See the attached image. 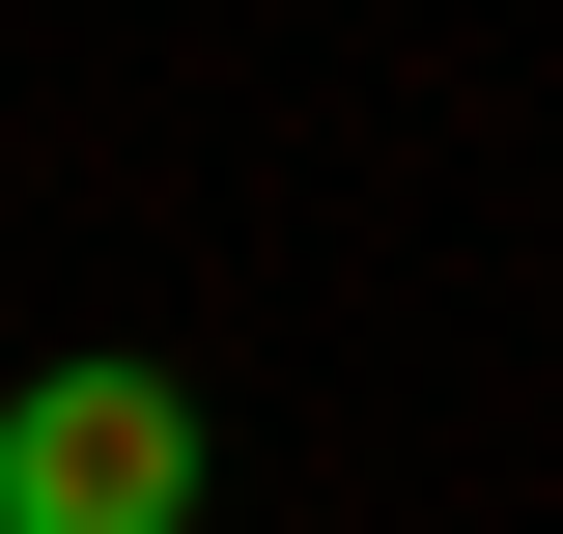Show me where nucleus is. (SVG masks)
Instances as JSON below:
<instances>
[{
	"label": "nucleus",
	"instance_id": "nucleus-1",
	"mask_svg": "<svg viewBox=\"0 0 563 534\" xmlns=\"http://www.w3.org/2000/svg\"><path fill=\"white\" fill-rule=\"evenodd\" d=\"M0 534H198V394L169 366H29L0 394Z\"/></svg>",
	"mask_w": 563,
	"mask_h": 534
}]
</instances>
